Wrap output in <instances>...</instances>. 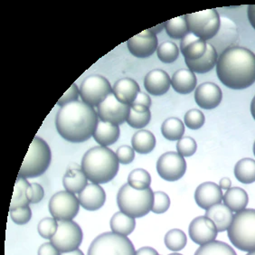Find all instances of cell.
I'll return each instance as SVG.
<instances>
[{"mask_svg":"<svg viewBox=\"0 0 255 255\" xmlns=\"http://www.w3.org/2000/svg\"><path fill=\"white\" fill-rule=\"evenodd\" d=\"M80 206L75 194L66 190L57 192L50 199V214L58 222L72 221L78 215Z\"/></svg>","mask_w":255,"mask_h":255,"instance_id":"obj_11","label":"cell"},{"mask_svg":"<svg viewBox=\"0 0 255 255\" xmlns=\"http://www.w3.org/2000/svg\"><path fill=\"white\" fill-rule=\"evenodd\" d=\"M61 255H84V254L80 249H76V250L68 252V253H62Z\"/></svg>","mask_w":255,"mask_h":255,"instance_id":"obj_54","label":"cell"},{"mask_svg":"<svg viewBox=\"0 0 255 255\" xmlns=\"http://www.w3.org/2000/svg\"><path fill=\"white\" fill-rule=\"evenodd\" d=\"M161 132L164 137L168 140H179L185 133V124L178 118L167 119L162 123Z\"/></svg>","mask_w":255,"mask_h":255,"instance_id":"obj_33","label":"cell"},{"mask_svg":"<svg viewBox=\"0 0 255 255\" xmlns=\"http://www.w3.org/2000/svg\"><path fill=\"white\" fill-rule=\"evenodd\" d=\"M128 184L137 190L147 189L151 184L150 174L143 168H136L129 173Z\"/></svg>","mask_w":255,"mask_h":255,"instance_id":"obj_36","label":"cell"},{"mask_svg":"<svg viewBox=\"0 0 255 255\" xmlns=\"http://www.w3.org/2000/svg\"><path fill=\"white\" fill-rule=\"evenodd\" d=\"M113 93L121 103L131 105L140 93L139 85L133 79L123 78L113 85Z\"/></svg>","mask_w":255,"mask_h":255,"instance_id":"obj_21","label":"cell"},{"mask_svg":"<svg viewBox=\"0 0 255 255\" xmlns=\"http://www.w3.org/2000/svg\"><path fill=\"white\" fill-rule=\"evenodd\" d=\"M251 113H252V116H253V118L255 119V96L253 99L252 103H251Z\"/></svg>","mask_w":255,"mask_h":255,"instance_id":"obj_55","label":"cell"},{"mask_svg":"<svg viewBox=\"0 0 255 255\" xmlns=\"http://www.w3.org/2000/svg\"><path fill=\"white\" fill-rule=\"evenodd\" d=\"M52 160L49 145L43 138L35 136L20 167L18 177L34 178L42 176L48 169Z\"/></svg>","mask_w":255,"mask_h":255,"instance_id":"obj_6","label":"cell"},{"mask_svg":"<svg viewBox=\"0 0 255 255\" xmlns=\"http://www.w3.org/2000/svg\"><path fill=\"white\" fill-rule=\"evenodd\" d=\"M218 60V54L215 49V47L210 44L207 43L206 54L199 59L185 60L188 69L193 73L196 74H206L210 72L217 64Z\"/></svg>","mask_w":255,"mask_h":255,"instance_id":"obj_24","label":"cell"},{"mask_svg":"<svg viewBox=\"0 0 255 255\" xmlns=\"http://www.w3.org/2000/svg\"><path fill=\"white\" fill-rule=\"evenodd\" d=\"M188 234L195 244L204 246L216 240L218 231L215 223L206 216H198L189 225Z\"/></svg>","mask_w":255,"mask_h":255,"instance_id":"obj_15","label":"cell"},{"mask_svg":"<svg viewBox=\"0 0 255 255\" xmlns=\"http://www.w3.org/2000/svg\"><path fill=\"white\" fill-rule=\"evenodd\" d=\"M131 105H138V106H144V107L149 108L151 105V99L147 94L140 92L137 94V98Z\"/></svg>","mask_w":255,"mask_h":255,"instance_id":"obj_49","label":"cell"},{"mask_svg":"<svg viewBox=\"0 0 255 255\" xmlns=\"http://www.w3.org/2000/svg\"><path fill=\"white\" fill-rule=\"evenodd\" d=\"M84 239V234L81 226L73 221L58 222V229L51 243L60 253H68L78 249Z\"/></svg>","mask_w":255,"mask_h":255,"instance_id":"obj_10","label":"cell"},{"mask_svg":"<svg viewBox=\"0 0 255 255\" xmlns=\"http://www.w3.org/2000/svg\"><path fill=\"white\" fill-rule=\"evenodd\" d=\"M164 242L167 249L173 252H179L187 246V236L180 229H172L166 234Z\"/></svg>","mask_w":255,"mask_h":255,"instance_id":"obj_37","label":"cell"},{"mask_svg":"<svg viewBox=\"0 0 255 255\" xmlns=\"http://www.w3.org/2000/svg\"><path fill=\"white\" fill-rule=\"evenodd\" d=\"M113 93V87L107 79L102 75H90L84 80L80 87L82 102L92 107H98L108 95Z\"/></svg>","mask_w":255,"mask_h":255,"instance_id":"obj_9","label":"cell"},{"mask_svg":"<svg viewBox=\"0 0 255 255\" xmlns=\"http://www.w3.org/2000/svg\"><path fill=\"white\" fill-rule=\"evenodd\" d=\"M135 255H159L157 251L155 250L154 248L151 247H142V248H139L138 250L136 251V254Z\"/></svg>","mask_w":255,"mask_h":255,"instance_id":"obj_50","label":"cell"},{"mask_svg":"<svg viewBox=\"0 0 255 255\" xmlns=\"http://www.w3.org/2000/svg\"><path fill=\"white\" fill-rule=\"evenodd\" d=\"M195 255H237L229 245L224 242L213 241L201 246L195 253Z\"/></svg>","mask_w":255,"mask_h":255,"instance_id":"obj_35","label":"cell"},{"mask_svg":"<svg viewBox=\"0 0 255 255\" xmlns=\"http://www.w3.org/2000/svg\"><path fill=\"white\" fill-rule=\"evenodd\" d=\"M33 199L32 185L25 177H17L10 204L9 211L22 206H29Z\"/></svg>","mask_w":255,"mask_h":255,"instance_id":"obj_23","label":"cell"},{"mask_svg":"<svg viewBox=\"0 0 255 255\" xmlns=\"http://www.w3.org/2000/svg\"><path fill=\"white\" fill-rule=\"evenodd\" d=\"M206 216L215 223L217 231L222 233L228 230L233 221L234 214L226 205L217 204L206 210Z\"/></svg>","mask_w":255,"mask_h":255,"instance_id":"obj_26","label":"cell"},{"mask_svg":"<svg viewBox=\"0 0 255 255\" xmlns=\"http://www.w3.org/2000/svg\"><path fill=\"white\" fill-rule=\"evenodd\" d=\"M88 177L82 167L67 168L63 178V184L66 191L73 194H80L88 185Z\"/></svg>","mask_w":255,"mask_h":255,"instance_id":"obj_27","label":"cell"},{"mask_svg":"<svg viewBox=\"0 0 255 255\" xmlns=\"http://www.w3.org/2000/svg\"><path fill=\"white\" fill-rule=\"evenodd\" d=\"M235 176L243 184L255 182V160L253 158H243L236 163Z\"/></svg>","mask_w":255,"mask_h":255,"instance_id":"obj_32","label":"cell"},{"mask_svg":"<svg viewBox=\"0 0 255 255\" xmlns=\"http://www.w3.org/2000/svg\"><path fill=\"white\" fill-rule=\"evenodd\" d=\"M144 86L148 94L161 96L168 92L171 86V79L165 71L156 69L145 76Z\"/></svg>","mask_w":255,"mask_h":255,"instance_id":"obj_20","label":"cell"},{"mask_svg":"<svg viewBox=\"0 0 255 255\" xmlns=\"http://www.w3.org/2000/svg\"><path fill=\"white\" fill-rule=\"evenodd\" d=\"M180 255V254H177V253H174V254H170V255Z\"/></svg>","mask_w":255,"mask_h":255,"instance_id":"obj_57","label":"cell"},{"mask_svg":"<svg viewBox=\"0 0 255 255\" xmlns=\"http://www.w3.org/2000/svg\"><path fill=\"white\" fill-rule=\"evenodd\" d=\"M184 123L187 128H189L190 129L196 130L205 125L206 117L201 111L193 109L186 113L185 118H184Z\"/></svg>","mask_w":255,"mask_h":255,"instance_id":"obj_41","label":"cell"},{"mask_svg":"<svg viewBox=\"0 0 255 255\" xmlns=\"http://www.w3.org/2000/svg\"><path fill=\"white\" fill-rule=\"evenodd\" d=\"M132 242L127 236L103 233L94 239L89 247L87 255H135Z\"/></svg>","mask_w":255,"mask_h":255,"instance_id":"obj_7","label":"cell"},{"mask_svg":"<svg viewBox=\"0 0 255 255\" xmlns=\"http://www.w3.org/2000/svg\"><path fill=\"white\" fill-rule=\"evenodd\" d=\"M157 171L166 181H177L187 171V162L178 153L168 151L162 154L157 159Z\"/></svg>","mask_w":255,"mask_h":255,"instance_id":"obj_12","label":"cell"},{"mask_svg":"<svg viewBox=\"0 0 255 255\" xmlns=\"http://www.w3.org/2000/svg\"><path fill=\"white\" fill-rule=\"evenodd\" d=\"M98 119L94 107L76 101L61 107L56 114L55 126L60 136L67 141L84 142L94 136Z\"/></svg>","mask_w":255,"mask_h":255,"instance_id":"obj_1","label":"cell"},{"mask_svg":"<svg viewBox=\"0 0 255 255\" xmlns=\"http://www.w3.org/2000/svg\"><path fill=\"white\" fill-rule=\"evenodd\" d=\"M247 15L251 25L255 29V5H250L248 6Z\"/></svg>","mask_w":255,"mask_h":255,"instance_id":"obj_51","label":"cell"},{"mask_svg":"<svg viewBox=\"0 0 255 255\" xmlns=\"http://www.w3.org/2000/svg\"><path fill=\"white\" fill-rule=\"evenodd\" d=\"M223 99L222 90L214 83H204L195 91V100L197 105L205 110H213L219 106Z\"/></svg>","mask_w":255,"mask_h":255,"instance_id":"obj_18","label":"cell"},{"mask_svg":"<svg viewBox=\"0 0 255 255\" xmlns=\"http://www.w3.org/2000/svg\"><path fill=\"white\" fill-rule=\"evenodd\" d=\"M239 39V33L234 21L223 16L221 25L218 33L213 39L209 40L208 44H211L218 53H224L226 50L236 46Z\"/></svg>","mask_w":255,"mask_h":255,"instance_id":"obj_16","label":"cell"},{"mask_svg":"<svg viewBox=\"0 0 255 255\" xmlns=\"http://www.w3.org/2000/svg\"><path fill=\"white\" fill-rule=\"evenodd\" d=\"M33 188V199L31 204H37L43 200L44 196V190L43 187L37 183H32Z\"/></svg>","mask_w":255,"mask_h":255,"instance_id":"obj_48","label":"cell"},{"mask_svg":"<svg viewBox=\"0 0 255 255\" xmlns=\"http://www.w3.org/2000/svg\"><path fill=\"white\" fill-rule=\"evenodd\" d=\"M254 155L255 156V144H254Z\"/></svg>","mask_w":255,"mask_h":255,"instance_id":"obj_58","label":"cell"},{"mask_svg":"<svg viewBox=\"0 0 255 255\" xmlns=\"http://www.w3.org/2000/svg\"><path fill=\"white\" fill-rule=\"evenodd\" d=\"M216 74L228 88H248L255 83V54L237 45L226 50L217 60Z\"/></svg>","mask_w":255,"mask_h":255,"instance_id":"obj_2","label":"cell"},{"mask_svg":"<svg viewBox=\"0 0 255 255\" xmlns=\"http://www.w3.org/2000/svg\"><path fill=\"white\" fill-rule=\"evenodd\" d=\"M120 134L121 130L118 125L101 121L95 129L94 137L100 146L108 147L118 140Z\"/></svg>","mask_w":255,"mask_h":255,"instance_id":"obj_28","label":"cell"},{"mask_svg":"<svg viewBox=\"0 0 255 255\" xmlns=\"http://www.w3.org/2000/svg\"><path fill=\"white\" fill-rule=\"evenodd\" d=\"M221 187L214 182H205L199 185L195 192V200L197 206L207 210L212 206L221 204L223 201Z\"/></svg>","mask_w":255,"mask_h":255,"instance_id":"obj_17","label":"cell"},{"mask_svg":"<svg viewBox=\"0 0 255 255\" xmlns=\"http://www.w3.org/2000/svg\"><path fill=\"white\" fill-rule=\"evenodd\" d=\"M79 95H80V89H78L76 84H73L67 90V92L60 98L59 101L57 102V105L63 107L69 103L76 102L78 101Z\"/></svg>","mask_w":255,"mask_h":255,"instance_id":"obj_46","label":"cell"},{"mask_svg":"<svg viewBox=\"0 0 255 255\" xmlns=\"http://www.w3.org/2000/svg\"><path fill=\"white\" fill-rule=\"evenodd\" d=\"M197 149L196 140L191 137H183L177 144V153L182 157H191Z\"/></svg>","mask_w":255,"mask_h":255,"instance_id":"obj_42","label":"cell"},{"mask_svg":"<svg viewBox=\"0 0 255 255\" xmlns=\"http://www.w3.org/2000/svg\"><path fill=\"white\" fill-rule=\"evenodd\" d=\"M154 192L149 187L145 190H137L128 184L123 185L117 195L120 211L132 218L147 216L152 210Z\"/></svg>","mask_w":255,"mask_h":255,"instance_id":"obj_5","label":"cell"},{"mask_svg":"<svg viewBox=\"0 0 255 255\" xmlns=\"http://www.w3.org/2000/svg\"><path fill=\"white\" fill-rule=\"evenodd\" d=\"M223 201L232 212L238 213L246 209L249 203V196L246 190L241 187H231L230 189L226 190L223 197Z\"/></svg>","mask_w":255,"mask_h":255,"instance_id":"obj_29","label":"cell"},{"mask_svg":"<svg viewBox=\"0 0 255 255\" xmlns=\"http://www.w3.org/2000/svg\"><path fill=\"white\" fill-rule=\"evenodd\" d=\"M130 109L131 105L121 103L112 93L97 107V114L102 122L119 126L127 122Z\"/></svg>","mask_w":255,"mask_h":255,"instance_id":"obj_13","label":"cell"},{"mask_svg":"<svg viewBox=\"0 0 255 255\" xmlns=\"http://www.w3.org/2000/svg\"><path fill=\"white\" fill-rule=\"evenodd\" d=\"M37 255H61L60 251L50 242L44 243L40 246Z\"/></svg>","mask_w":255,"mask_h":255,"instance_id":"obj_47","label":"cell"},{"mask_svg":"<svg viewBox=\"0 0 255 255\" xmlns=\"http://www.w3.org/2000/svg\"><path fill=\"white\" fill-rule=\"evenodd\" d=\"M234 246L243 252L255 251V209L248 208L236 213L227 230Z\"/></svg>","mask_w":255,"mask_h":255,"instance_id":"obj_4","label":"cell"},{"mask_svg":"<svg viewBox=\"0 0 255 255\" xmlns=\"http://www.w3.org/2000/svg\"><path fill=\"white\" fill-rule=\"evenodd\" d=\"M151 120L150 111L138 112L134 109H130L126 123L134 128H143L146 127Z\"/></svg>","mask_w":255,"mask_h":255,"instance_id":"obj_39","label":"cell"},{"mask_svg":"<svg viewBox=\"0 0 255 255\" xmlns=\"http://www.w3.org/2000/svg\"><path fill=\"white\" fill-rule=\"evenodd\" d=\"M165 26H166V23H162V24H159V25H156V26H154V27H151V28H149V30L154 33L155 34H158V33H160L163 28H165Z\"/></svg>","mask_w":255,"mask_h":255,"instance_id":"obj_53","label":"cell"},{"mask_svg":"<svg viewBox=\"0 0 255 255\" xmlns=\"http://www.w3.org/2000/svg\"><path fill=\"white\" fill-rule=\"evenodd\" d=\"M186 20L190 33L205 41L213 39L221 25V16L214 8L187 14Z\"/></svg>","mask_w":255,"mask_h":255,"instance_id":"obj_8","label":"cell"},{"mask_svg":"<svg viewBox=\"0 0 255 255\" xmlns=\"http://www.w3.org/2000/svg\"><path fill=\"white\" fill-rule=\"evenodd\" d=\"M119 162L116 153L108 147H94L85 153L82 159V169L94 184H106L118 174Z\"/></svg>","mask_w":255,"mask_h":255,"instance_id":"obj_3","label":"cell"},{"mask_svg":"<svg viewBox=\"0 0 255 255\" xmlns=\"http://www.w3.org/2000/svg\"><path fill=\"white\" fill-rule=\"evenodd\" d=\"M58 229V222L54 217H45L39 222L37 231L44 239L51 240Z\"/></svg>","mask_w":255,"mask_h":255,"instance_id":"obj_40","label":"cell"},{"mask_svg":"<svg viewBox=\"0 0 255 255\" xmlns=\"http://www.w3.org/2000/svg\"><path fill=\"white\" fill-rule=\"evenodd\" d=\"M158 59L165 64H171L178 58L179 49L177 44L172 42H164L158 45L157 49Z\"/></svg>","mask_w":255,"mask_h":255,"instance_id":"obj_38","label":"cell"},{"mask_svg":"<svg viewBox=\"0 0 255 255\" xmlns=\"http://www.w3.org/2000/svg\"><path fill=\"white\" fill-rule=\"evenodd\" d=\"M80 205L87 211H96L103 207L106 201V193L98 184L91 183L79 194Z\"/></svg>","mask_w":255,"mask_h":255,"instance_id":"obj_19","label":"cell"},{"mask_svg":"<svg viewBox=\"0 0 255 255\" xmlns=\"http://www.w3.org/2000/svg\"><path fill=\"white\" fill-rule=\"evenodd\" d=\"M207 42L192 33L187 34L180 42V51L185 60L199 59L206 54Z\"/></svg>","mask_w":255,"mask_h":255,"instance_id":"obj_22","label":"cell"},{"mask_svg":"<svg viewBox=\"0 0 255 255\" xmlns=\"http://www.w3.org/2000/svg\"><path fill=\"white\" fill-rule=\"evenodd\" d=\"M196 74L189 69H180L172 76V87L178 94H190L196 90Z\"/></svg>","mask_w":255,"mask_h":255,"instance_id":"obj_25","label":"cell"},{"mask_svg":"<svg viewBox=\"0 0 255 255\" xmlns=\"http://www.w3.org/2000/svg\"><path fill=\"white\" fill-rule=\"evenodd\" d=\"M115 153L118 157L119 162L123 165L130 164L135 158V150L132 147L127 145L119 147Z\"/></svg>","mask_w":255,"mask_h":255,"instance_id":"obj_45","label":"cell"},{"mask_svg":"<svg viewBox=\"0 0 255 255\" xmlns=\"http://www.w3.org/2000/svg\"><path fill=\"white\" fill-rule=\"evenodd\" d=\"M133 149L139 154H148L156 147V137L147 129H140L131 138Z\"/></svg>","mask_w":255,"mask_h":255,"instance_id":"obj_30","label":"cell"},{"mask_svg":"<svg viewBox=\"0 0 255 255\" xmlns=\"http://www.w3.org/2000/svg\"><path fill=\"white\" fill-rule=\"evenodd\" d=\"M128 48L137 58H147L158 47L157 35L149 29L145 30L128 40Z\"/></svg>","mask_w":255,"mask_h":255,"instance_id":"obj_14","label":"cell"},{"mask_svg":"<svg viewBox=\"0 0 255 255\" xmlns=\"http://www.w3.org/2000/svg\"><path fill=\"white\" fill-rule=\"evenodd\" d=\"M170 207V198L165 192H154V203L152 210L155 214H164Z\"/></svg>","mask_w":255,"mask_h":255,"instance_id":"obj_43","label":"cell"},{"mask_svg":"<svg viewBox=\"0 0 255 255\" xmlns=\"http://www.w3.org/2000/svg\"><path fill=\"white\" fill-rule=\"evenodd\" d=\"M231 186H232V181L229 177H224L219 182V187H221L223 190L230 189Z\"/></svg>","mask_w":255,"mask_h":255,"instance_id":"obj_52","label":"cell"},{"mask_svg":"<svg viewBox=\"0 0 255 255\" xmlns=\"http://www.w3.org/2000/svg\"><path fill=\"white\" fill-rule=\"evenodd\" d=\"M166 23L165 29L167 34L172 39H183L187 34L190 33L187 25L186 15L177 16L176 18L168 20Z\"/></svg>","mask_w":255,"mask_h":255,"instance_id":"obj_34","label":"cell"},{"mask_svg":"<svg viewBox=\"0 0 255 255\" xmlns=\"http://www.w3.org/2000/svg\"><path fill=\"white\" fill-rule=\"evenodd\" d=\"M12 221L18 226L26 225L32 218V210L29 206H22L9 211Z\"/></svg>","mask_w":255,"mask_h":255,"instance_id":"obj_44","label":"cell"},{"mask_svg":"<svg viewBox=\"0 0 255 255\" xmlns=\"http://www.w3.org/2000/svg\"><path fill=\"white\" fill-rule=\"evenodd\" d=\"M246 255H255V252H251V253H248Z\"/></svg>","mask_w":255,"mask_h":255,"instance_id":"obj_56","label":"cell"},{"mask_svg":"<svg viewBox=\"0 0 255 255\" xmlns=\"http://www.w3.org/2000/svg\"><path fill=\"white\" fill-rule=\"evenodd\" d=\"M110 226L112 232L121 236H128L132 234L136 227L135 218L125 215L123 212H117L113 215Z\"/></svg>","mask_w":255,"mask_h":255,"instance_id":"obj_31","label":"cell"}]
</instances>
